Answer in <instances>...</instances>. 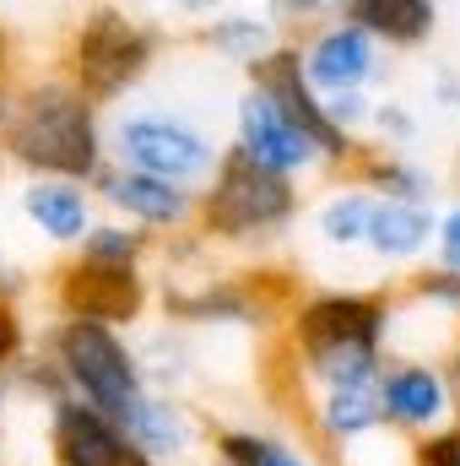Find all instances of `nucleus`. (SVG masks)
<instances>
[{
    "mask_svg": "<svg viewBox=\"0 0 460 466\" xmlns=\"http://www.w3.org/2000/svg\"><path fill=\"white\" fill-rule=\"evenodd\" d=\"M27 348H33V342H27V320H22L16 299H0V374H11V363Z\"/></svg>",
    "mask_w": 460,
    "mask_h": 466,
    "instance_id": "nucleus-29",
    "label": "nucleus"
},
{
    "mask_svg": "<svg viewBox=\"0 0 460 466\" xmlns=\"http://www.w3.org/2000/svg\"><path fill=\"white\" fill-rule=\"evenodd\" d=\"M223 5H228V0H174L179 16H201V22H206L212 11H223Z\"/></svg>",
    "mask_w": 460,
    "mask_h": 466,
    "instance_id": "nucleus-34",
    "label": "nucleus"
},
{
    "mask_svg": "<svg viewBox=\"0 0 460 466\" xmlns=\"http://www.w3.org/2000/svg\"><path fill=\"white\" fill-rule=\"evenodd\" d=\"M434 218H439V212H434L428 201H379V196H374L363 249H368L385 271L423 266L428 249H434Z\"/></svg>",
    "mask_w": 460,
    "mask_h": 466,
    "instance_id": "nucleus-17",
    "label": "nucleus"
},
{
    "mask_svg": "<svg viewBox=\"0 0 460 466\" xmlns=\"http://www.w3.org/2000/svg\"><path fill=\"white\" fill-rule=\"evenodd\" d=\"M228 152L249 157V163H260V168H271V174H282V179H298V185L315 179V174H325V163H320V152L304 141V130L282 115L255 82H244V93L233 98V141H228Z\"/></svg>",
    "mask_w": 460,
    "mask_h": 466,
    "instance_id": "nucleus-13",
    "label": "nucleus"
},
{
    "mask_svg": "<svg viewBox=\"0 0 460 466\" xmlns=\"http://www.w3.org/2000/svg\"><path fill=\"white\" fill-rule=\"evenodd\" d=\"M379 418L401 440H423V434L455 423V390H450L445 358H434V352H385Z\"/></svg>",
    "mask_w": 460,
    "mask_h": 466,
    "instance_id": "nucleus-10",
    "label": "nucleus"
},
{
    "mask_svg": "<svg viewBox=\"0 0 460 466\" xmlns=\"http://www.w3.org/2000/svg\"><path fill=\"white\" fill-rule=\"evenodd\" d=\"M346 174H352L368 196H379V201H428V207H434V196H439L434 168H423L417 157H406V152H395V147H363Z\"/></svg>",
    "mask_w": 460,
    "mask_h": 466,
    "instance_id": "nucleus-20",
    "label": "nucleus"
},
{
    "mask_svg": "<svg viewBox=\"0 0 460 466\" xmlns=\"http://www.w3.org/2000/svg\"><path fill=\"white\" fill-rule=\"evenodd\" d=\"M93 196H98V212L152 233V238H174V233L195 228V190L174 185V179H157V174H141V168L104 163L98 179H93Z\"/></svg>",
    "mask_w": 460,
    "mask_h": 466,
    "instance_id": "nucleus-12",
    "label": "nucleus"
},
{
    "mask_svg": "<svg viewBox=\"0 0 460 466\" xmlns=\"http://www.w3.org/2000/svg\"><path fill=\"white\" fill-rule=\"evenodd\" d=\"M428 260L460 271V201H450V207L434 218V249H428Z\"/></svg>",
    "mask_w": 460,
    "mask_h": 466,
    "instance_id": "nucleus-30",
    "label": "nucleus"
},
{
    "mask_svg": "<svg viewBox=\"0 0 460 466\" xmlns=\"http://www.w3.org/2000/svg\"><path fill=\"white\" fill-rule=\"evenodd\" d=\"M293 299H298V288L271 266H255V271L212 266L201 277L152 288V304L179 331H271Z\"/></svg>",
    "mask_w": 460,
    "mask_h": 466,
    "instance_id": "nucleus-5",
    "label": "nucleus"
},
{
    "mask_svg": "<svg viewBox=\"0 0 460 466\" xmlns=\"http://www.w3.org/2000/svg\"><path fill=\"white\" fill-rule=\"evenodd\" d=\"M104 147L119 168H141L190 190H201L223 157V141L201 119L163 104H115V115L104 119Z\"/></svg>",
    "mask_w": 460,
    "mask_h": 466,
    "instance_id": "nucleus-6",
    "label": "nucleus"
},
{
    "mask_svg": "<svg viewBox=\"0 0 460 466\" xmlns=\"http://www.w3.org/2000/svg\"><path fill=\"white\" fill-rule=\"evenodd\" d=\"M346 22H357L385 55H412L439 27V0H346Z\"/></svg>",
    "mask_w": 460,
    "mask_h": 466,
    "instance_id": "nucleus-18",
    "label": "nucleus"
},
{
    "mask_svg": "<svg viewBox=\"0 0 460 466\" xmlns=\"http://www.w3.org/2000/svg\"><path fill=\"white\" fill-rule=\"evenodd\" d=\"M0 163H11L22 179L93 185L109 163L104 109L60 71L11 76L0 87Z\"/></svg>",
    "mask_w": 460,
    "mask_h": 466,
    "instance_id": "nucleus-2",
    "label": "nucleus"
},
{
    "mask_svg": "<svg viewBox=\"0 0 460 466\" xmlns=\"http://www.w3.org/2000/svg\"><path fill=\"white\" fill-rule=\"evenodd\" d=\"M135 342V358H141V374H146V385L152 390H174V396H185V385L195 380V348H190V337L179 331V326H146L141 337H130Z\"/></svg>",
    "mask_w": 460,
    "mask_h": 466,
    "instance_id": "nucleus-23",
    "label": "nucleus"
},
{
    "mask_svg": "<svg viewBox=\"0 0 460 466\" xmlns=\"http://www.w3.org/2000/svg\"><path fill=\"white\" fill-rule=\"evenodd\" d=\"M38 348L49 352V363L60 369L65 396H76V401L109 412L115 423L146 396V374H141V358H135L130 331L55 315V320L44 326Z\"/></svg>",
    "mask_w": 460,
    "mask_h": 466,
    "instance_id": "nucleus-7",
    "label": "nucleus"
},
{
    "mask_svg": "<svg viewBox=\"0 0 460 466\" xmlns=\"http://www.w3.org/2000/svg\"><path fill=\"white\" fill-rule=\"evenodd\" d=\"M11 82V44H5V33H0V87Z\"/></svg>",
    "mask_w": 460,
    "mask_h": 466,
    "instance_id": "nucleus-35",
    "label": "nucleus"
},
{
    "mask_svg": "<svg viewBox=\"0 0 460 466\" xmlns=\"http://www.w3.org/2000/svg\"><path fill=\"white\" fill-rule=\"evenodd\" d=\"M44 451H49V466H157L146 451H135V440L109 412L76 396H60L44 407Z\"/></svg>",
    "mask_w": 460,
    "mask_h": 466,
    "instance_id": "nucleus-14",
    "label": "nucleus"
},
{
    "mask_svg": "<svg viewBox=\"0 0 460 466\" xmlns=\"http://www.w3.org/2000/svg\"><path fill=\"white\" fill-rule=\"evenodd\" d=\"M304 218L298 179H282L223 147L217 168L195 190V233L212 249H271Z\"/></svg>",
    "mask_w": 460,
    "mask_h": 466,
    "instance_id": "nucleus-3",
    "label": "nucleus"
},
{
    "mask_svg": "<svg viewBox=\"0 0 460 466\" xmlns=\"http://www.w3.org/2000/svg\"><path fill=\"white\" fill-rule=\"evenodd\" d=\"M293 49H298L304 82L320 98H331V93H374L385 82V71H390V55L346 16H325V22L304 27L293 38Z\"/></svg>",
    "mask_w": 460,
    "mask_h": 466,
    "instance_id": "nucleus-11",
    "label": "nucleus"
},
{
    "mask_svg": "<svg viewBox=\"0 0 460 466\" xmlns=\"http://www.w3.org/2000/svg\"><path fill=\"white\" fill-rule=\"evenodd\" d=\"M390 293L385 288H309L282 315V369L293 401L325 385H374L390 352Z\"/></svg>",
    "mask_w": 460,
    "mask_h": 466,
    "instance_id": "nucleus-1",
    "label": "nucleus"
},
{
    "mask_svg": "<svg viewBox=\"0 0 460 466\" xmlns=\"http://www.w3.org/2000/svg\"><path fill=\"white\" fill-rule=\"evenodd\" d=\"M406 466H460V423H445L406 445Z\"/></svg>",
    "mask_w": 460,
    "mask_h": 466,
    "instance_id": "nucleus-28",
    "label": "nucleus"
},
{
    "mask_svg": "<svg viewBox=\"0 0 460 466\" xmlns=\"http://www.w3.org/2000/svg\"><path fill=\"white\" fill-rule=\"evenodd\" d=\"M119 429L135 440V451H146L157 466L195 461L201 445H206V434H212V423H206L185 396H174V390H152V385H146V396L119 418Z\"/></svg>",
    "mask_w": 460,
    "mask_h": 466,
    "instance_id": "nucleus-15",
    "label": "nucleus"
},
{
    "mask_svg": "<svg viewBox=\"0 0 460 466\" xmlns=\"http://www.w3.org/2000/svg\"><path fill=\"white\" fill-rule=\"evenodd\" d=\"M49 304L65 320L135 331L152 309V277H146V266H104V260L65 255L60 271L49 277Z\"/></svg>",
    "mask_w": 460,
    "mask_h": 466,
    "instance_id": "nucleus-8",
    "label": "nucleus"
},
{
    "mask_svg": "<svg viewBox=\"0 0 460 466\" xmlns=\"http://www.w3.org/2000/svg\"><path fill=\"white\" fill-rule=\"evenodd\" d=\"M325 104V115L336 130L346 136H363V125H368V109H374V93H331V98H320Z\"/></svg>",
    "mask_w": 460,
    "mask_h": 466,
    "instance_id": "nucleus-31",
    "label": "nucleus"
},
{
    "mask_svg": "<svg viewBox=\"0 0 460 466\" xmlns=\"http://www.w3.org/2000/svg\"><path fill=\"white\" fill-rule=\"evenodd\" d=\"M206 440H212V466H325L309 445L255 423H217Z\"/></svg>",
    "mask_w": 460,
    "mask_h": 466,
    "instance_id": "nucleus-21",
    "label": "nucleus"
},
{
    "mask_svg": "<svg viewBox=\"0 0 460 466\" xmlns=\"http://www.w3.org/2000/svg\"><path fill=\"white\" fill-rule=\"evenodd\" d=\"M395 299H401V304H412V309H428L434 320L460 326V271H450V266H434V260L412 266V277L401 282V293H395Z\"/></svg>",
    "mask_w": 460,
    "mask_h": 466,
    "instance_id": "nucleus-25",
    "label": "nucleus"
},
{
    "mask_svg": "<svg viewBox=\"0 0 460 466\" xmlns=\"http://www.w3.org/2000/svg\"><path fill=\"white\" fill-rule=\"evenodd\" d=\"M157 49H163V33L135 22L130 11L119 5H87L76 16V27L65 33V49H60V76L71 87H82L98 109L125 104L157 66Z\"/></svg>",
    "mask_w": 460,
    "mask_h": 466,
    "instance_id": "nucleus-4",
    "label": "nucleus"
},
{
    "mask_svg": "<svg viewBox=\"0 0 460 466\" xmlns=\"http://www.w3.org/2000/svg\"><path fill=\"white\" fill-rule=\"evenodd\" d=\"M185 466H195V461H185Z\"/></svg>",
    "mask_w": 460,
    "mask_h": 466,
    "instance_id": "nucleus-36",
    "label": "nucleus"
},
{
    "mask_svg": "<svg viewBox=\"0 0 460 466\" xmlns=\"http://www.w3.org/2000/svg\"><path fill=\"white\" fill-rule=\"evenodd\" d=\"M363 130H368L379 147H395V152H401V147H412V141H417V130H423V125H417V115H412L406 104H395V98H390V104H379V98H374V109H368V125H363Z\"/></svg>",
    "mask_w": 460,
    "mask_h": 466,
    "instance_id": "nucleus-26",
    "label": "nucleus"
},
{
    "mask_svg": "<svg viewBox=\"0 0 460 466\" xmlns=\"http://www.w3.org/2000/svg\"><path fill=\"white\" fill-rule=\"evenodd\" d=\"M428 93H434V104H439L445 115H460V71L439 66V71L428 76Z\"/></svg>",
    "mask_w": 460,
    "mask_h": 466,
    "instance_id": "nucleus-32",
    "label": "nucleus"
},
{
    "mask_svg": "<svg viewBox=\"0 0 460 466\" xmlns=\"http://www.w3.org/2000/svg\"><path fill=\"white\" fill-rule=\"evenodd\" d=\"M152 249H157L152 233H141V228H130V223H119V218H109V212H98V223L82 233V244H76L71 255L104 260V266H146Z\"/></svg>",
    "mask_w": 460,
    "mask_h": 466,
    "instance_id": "nucleus-24",
    "label": "nucleus"
},
{
    "mask_svg": "<svg viewBox=\"0 0 460 466\" xmlns=\"http://www.w3.org/2000/svg\"><path fill=\"white\" fill-rule=\"evenodd\" d=\"M368 212H374V196H368L357 179H336V185L315 201L309 228H315V238H320L331 255H352V249H363Z\"/></svg>",
    "mask_w": 460,
    "mask_h": 466,
    "instance_id": "nucleus-22",
    "label": "nucleus"
},
{
    "mask_svg": "<svg viewBox=\"0 0 460 466\" xmlns=\"http://www.w3.org/2000/svg\"><path fill=\"white\" fill-rule=\"evenodd\" d=\"M445 374H450V390H455V423H460V326L450 337V348H445Z\"/></svg>",
    "mask_w": 460,
    "mask_h": 466,
    "instance_id": "nucleus-33",
    "label": "nucleus"
},
{
    "mask_svg": "<svg viewBox=\"0 0 460 466\" xmlns=\"http://www.w3.org/2000/svg\"><path fill=\"white\" fill-rule=\"evenodd\" d=\"M16 212L44 244L76 249L82 233L98 223V196H93V185H76V179H22Z\"/></svg>",
    "mask_w": 460,
    "mask_h": 466,
    "instance_id": "nucleus-16",
    "label": "nucleus"
},
{
    "mask_svg": "<svg viewBox=\"0 0 460 466\" xmlns=\"http://www.w3.org/2000/svg\"><path fill=\"white\" fill-rule=\"evenodd\" d=\"M195 44L201 49H212L217 60H228V66H255L260 55H271L276 44H282V33H276V22L265 16V11H238V5H223V11H212L201 27H195Z\"/></svg>",
    "mask_w": 460,
    "mask_h": 466,
    "instance_id": "nucleus-19",
    "label": "nucleus"
},
{
    "mask_svg": "<svg viewBox=\"0 0 460 466\" xmlns=\"http://www.w3.org/2000/svg\"><path fill=\"white\" fill-rule=\"evenodd\" d=\"M244 82H255V87H260L282 115L304 130V141L320 152L325 174H346V168L357 163L363 141L331 125L325 104H320V93H315V87L304 82V71H298V49H293V38H282V44H276L271 55H260L255 66H244Z\"/></svg>",
    "mask_w": 460,
    "mask_h": 466,
    "instance_id": "nucleus-9",
    "label": "nucleus"
},
{
    "mask_svg": "<svg viewBox=\"0 0 460 466\" xmlns=\"http://www.w3.org/2000/svg\"><path fill=\"white\" fill-rule=\"evenodd\" d=\"M346 0H265V16L276 22V33L287 38V33H304V27H315V22H325V16H342Z\"/></svg>",
    "mask_w": 460,
    "mask_h": 466,
    "instance_id": "nucleus-27",
    "label": "nucleus"
}]
</instances>
